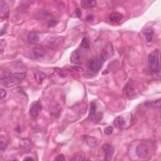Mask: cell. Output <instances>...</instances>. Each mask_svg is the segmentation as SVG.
Wrapping results in <instances>:
<instances>
[{
    "instance_id": "obj_1",
    "label": "cell",
    "mask_w": 161,
    "mask_h": 161,
    "mask_svg": "<svg viewBox=\"0 0 161 161\" xmlns=\"http://www.w3.org/2000/svg\"><path fill=\"white\" fill-rule=\"evenodd\" d=\"M25 76L26 74L25 73H15L1 78V83L5 87L11 88L20 84L23 81Z\"/></svg>"
},
{
    "instance_id": "obj_2",
    "label": "cell",
    "mask_w": 161,
    "mask_h": 161,
    "mask_svg": "<svg viewBox=\"0 0 161 161\" xmlns=\"http://www.w3.org/2000/svg\"><path fill=\"white\" fill-rule=\"evenodd\" d=\"M148 66L149 69L154 73H158L160 72L159 52V50H155L148 56Z\"/></svg>"
},
{
    "instance_id": "obj_3",
    "label": "cell",
    "mask_w": 161,
    "mask_h": 161,
    "mask_svg": "<svg viewBox=\"0 0 161 161\" xmlns=\"http://www.w3.org/2000/svg\"><path fill=\"white\" fill-rule=\"evenodd\" d=\"M103 60L101 58L96 57L92 59L88 62V67L90 70L97 72L100 71L103 64Z\"/></svg>"
},
{
    "instance_id": "obj_4",
    "label": "cell",
    "mask_w": 161,
    "mask_h": 161,
    "mask_svg": "<svg viewBox=\"0 0 161 161\" xmlns=\"http://www.w3.org/2000/svg\"><path fill=\"white\" fill-rule=\"evenodd\" d=\"M114 55V49L112 43H108L105 46L104 49H103L102 54H101V59H103V61H107L108 59L112 57Z\"/></svg>"
},
{
    "instance_id": "obj_5",
    "label": "cell",
    "mask_w": 161,
    "mask_h": 161,
    "mask_svg": "<svg viewBox=\"0 0 161 161\" xmlns=\"http://www.w3.org/2000/svg\"><path fill=\"white\" fill-rule=\"evenodd\" d=\"M42 109V105L39 101H35L31 104L30 107L29 113L33 117H37L39 116Z\"/></svg>"
},
{
    "instance_id": "obj_6",
    "label": "cell",
    "mask_w": 161,
    "mask_h": 161,
    "mask_svg": "<svg viewBox=\"0 0 161 161\" xmlns=\"http://www.w3.org/2000/svg\"><path fill=\"white\" fill-rule=\"evenodd\" d=\"M148 152H149L148 147L144 143L139 144L136 148V154L139 158H145L148 155Z\"/></svg>"
},
{
    "instance_id": "obj_7",
    "label": "cell",
    "mask_w": 161,
    "mask_h": 161,
    "mask_svg": "<svg viewBox=\"0 0 161 161\" xmlns=\"http://www.w3.org/2000/svg\"><path fill=\"white\" fill-rule=\"evenodd\" d=\"M103 150L105 153V159L111 160L114 154V147L108 143H105L103 145Z\"/></svg>"
},
{
    "instance_id": "obj_8",
    "label": "cell",
    "mask_w": 161,
    "mask_h": 161,
    "mask_svg": "<svg viewBox=\"0 0 161 161\" xmlns=\"http://www.w3.org/2000/svg\"><path fill=\"white\" fill-rule=\"evenodd\" d=\"M84 141L87 143V145L91 148H95L99 145L100 141L96 138L90 136L88 135H84L83 136Z\"/></svg>"
},
{
    "instance_id": "obj_9",
    "label": "cell",
    "mask_w": 161,
    "mask_h": 161,
    "mask_svg": "<svg viewBox=\"0 0 161 161\" xmlns=\"http://www.w3.org/2000/svg\"><path fill=\"white\" fill-rule=\"evenodd\" d=\"M70 61L72 63L75 64H79L82 63V56L78 50H75L71 54Z\"/></svg>"
},
{
    "instance_id": "obj_10",
    "label": "cell",
    "mask_w": 161,
    "mask_h": 161,
    "mask_svg": "<svg viewBox=\"0 0 161 161\" xmlns=\"http://www.w3.org/2000/svg\"><path fill=\"white\" fill-rule=\"evenodd\" d=\"M45 51L42 46H37L33 49V54L35 58L39 59L45 56Z\"/></svg>"
},
{
    "instance_id": "obj_11",
    "label": "cell",
    "mask_w": 161,
    "mask_h": 161,
    "mask_svg": "<svg viewBox=\"0 0 161 161\" xmlns=\"http://www.w3.org/2000/svg\"><path fill=\"white\" fill-rule=\"evenodd\" d=\"M60 45V42L57 38L50 37L47 40V46L51 49H56Z\"/></svg>"
},
{
    "instance_id": "obj_12",
    "label": "cell",
    "mask_w": 161,
    "mask_h": 161,
    "mask_svg": "<svg viewBox=\"0 0 161 161\" xmlns=\"http://www.w3.org/2000/svg\"><path fill=\"white\" fill-rule=\"evenodd\" d=\"M103 115L102 113L101 112H96L94 114H92V115H90L88 117V119L91 122L94 123H99L103 119Z\"/></svg>"
},
{
    "instance_id": "obj_13",
    "label": "cell",
    "mask_w": 161,
    "mask_h": 161,
    "mask_svg": "<svg viewBox=\"0 0 161 161\" xmlns=\"http://www.w3.org/2000/svg\"><path fill=\"white\" fill-rule=\"evenodd\" d=\"M125 124V120L122 117H117L113 121V125L116 129H120L124 127Z\"/></svg>"
},
{
    "instance_id": "obj_14",
    "label": "cell",
    "mask_w": 161,
    "mask_h": 161,
    "mask_svg": "<svg viewBox=\"0 0 161 161\" xmlns=\"http://www.w3.org/2000/svg\"><path fill=\"white\" fill-rule=\"evenodd\" d=\"M143 33L145 35L148 42H150L152 41L154 35V32L153 30L150 28H146L143 30Z\"/></svg>"
},
{
    "instance_id": "obj_15",
    "label": "cell",
    "mask_w": 161,
    "mask_h": 161,
    "mask_svg": "<svg viewBox=\"0 0 161 161\" xmlns=\"http://www.w3.org/2000/svg\"><path fill=\"white\" fill-rule=\"evenodd\" d=\"M123 15L119 12H113L109 15V20L112 22H118L123 18Z\"/></svg>"
},
{
    "instance_id": "obj_16",
    "label": "cell",
    "mask_w": 161,
    "mask_h": 161,
    "mask_svg": "<svg viewBox=\"0 0 161 161\" xmlns=\"http://www.w3.org/2000/svg\"><path fill=\"white\" fill-rule=\"evenodd\" d=\"M81 5L84 8L88 9V8H95L97 5V3L94 0H83L81 1Z\"/></svg>"
},
{
    "instance_id": "obj_17",
    "label": "cell",
    "mask_w": 161,
    "mask_h": 161,
    "mask_svg": "<svg viewBox=\"0 0 161 161\" xmlns=\"http://www.w3.org/2000/svg\"><path fill=\"white\" fill-rule=\"evenodd\" d=\"M27 40L32 44H35L39 42V37L35 32H30L27 35Z\"/></svg>"
},
{
    "instance_id": "obj_18",
    "label": "cell",
    "mask_w": 161,
    "mask_h": 161,
    "mask_svg": "<svg viewBox=\"0 0 161 161\" xmlns=\"http://www.w3.org/2000/svg\"><path fill=\"white\" fill-rule=\"evenodd\" d=\"M46 75L42 73V72L38 71L35 74V78L37 80V82L39 84H41L43 82L44 79L45 78Z\"/></svg>"
},
{
    "instance_id": "obj_19",
    "label": "cell",
    "mask_w": 161,
    "mask_h": 161,
    "mask_svg": "<svg viewBox=\"0 0 161 161\" xmlns=\"http://www.w3.org/2000/svg\"><path fill=\"white\" fill-rule=\"evenodd\" d=\"M125 94L126 95V96H129V97L135 95L134 89L132 86H130V85H127L125 87Z\"/></svg>"
},
{
    "instance_id": "obj_20",
    "label": "cell",
    "mask_w": 161,
    "mask_h": 161,
    "mask_svg": "<svg viewBox=\"0 0 161 161\" xmlns=\"http://www.w3.org/2000/svg\"><path fill=\"white\" fill-rule=\"evenodd\" d=\"M0 142H1V145H0V149H1V152L5 151L8 147V143L6 141L5 138H4L3 135H1V139H0Z\"/></svg>"
},
{
    "instance_id": "obj_21",
    "label": "cell",
    "mask_w": 161,
    "mask_h": 161,
    "mask_svg": "<svg viewBox=\"0 0 161 161\" xmlns=\"http://www.w3.org/2000/svg\"><path fill=\"white\" fill-rule=\"evenodd\" d=\"M86 160V156L83 152H80L78 154H76V156L73 159H72V160Z\"/></svg>"
},
{
    "instance_id": "obj_22",
    "label": "cell",
    "mask_w": 161,
    "mask_h": 161,
    "mask_svg": "<svg viewBox=\"0 0 161 161\" xmlns=\"http://www.w3.org/2000/svg\"><path fill=\"white\" fill-rule=\"evenodd\" d=\"M80 45H81V46L84 49H90V43H89V40L86 37L83 38V39L82 40V42H81V44Z\"/></svg>"
},
{
    "instance_id": "obj_23",
    "label": "cell",
    "mask_w": 161,
    "mask_h": 161,
    "mask_svg": "<svg viewBox=\"0 0 161 161\" xmlns=\"http://www.w3.org/2000/svg\"><path fill=\"white\" fill-rule=\"evenodd\" d=\"M97 110V106L95 103L92 102L90 104V115H92L96 112Z\"/></svg>"
},
{
    "instance_id": "obj_24",
    "label": "cell",
    "mask_w": 161,
    "mask_h": 161,
    "mask_svg": "<svg viewBox=\"0 0 161 161\" xmlns=\"http://www.w3.org/2000/svg\"><path fill=\"white\" fill-rule=\"evenodd\" d=\"M113 132V128L111 126H109L105 129V133L107 135H111Z\"/></svg>"
},
{
    "instance_id": "obj_25",
    "label": "cell",
    "mask_w": 161,
    "mask_h": 161,
    "mask_svg": "<svg viewBox=\"0 0 161 161\" xmlns=\"http://www.w3.org/2000/svg\"><path fill=\"white\" fill-rule=\"evenodd\" d=\"M152 107H155L156 108H160V100H157V101H154V102H152Z\"/></svg>"
},
{
    "instance_id": "obj_26",
    "label": "cell",
    "mask_w": 161,
    "mask_h": 161,
    "mask_svg": "<svg viewBox=\"0 0 161 161\" xmlns=\"http://www.w3.org/2000/svg\"><path fill=\"white\" fill-rule=\"evenodd\" d=\"M58 23V21L57 20H49L48 22V26L50 27H54L56 26V25Z\"/></svg>"
},
{
    "instance_id": "obj_27",
    "label": "cell",
    "mask_w": 161,
    "mask_h": 161,
    "mask_svg": "<svg viewBox=\"0 0 161 161\" xmlns=\"http://www.w3.org/2000/svg\"><path fill=\"white\" fill-rule=\"evenodd\" d=\"M6 95H7V93H6V90L1 88V100H3L4 98H5V97L6 96Z\"/></svg>"
},
{
    "instance_id": "obj_28",
    "label": "cell",
    "mask_w": 161,
    "mask_h": 161,
    "mask_svg": "<svg viewBox=\"0 0 161 161\" xmlns=\"http://www.w3.org/2000/svg\"><path fill=\"white\" fill-rule=\"evenodd\" d=\"M66 159L64 157V156L63 154H61V155H59L57 156V157L55 159V160H57V161H63V160H65Z\"/></svg>"
},
{
    "instance_id": "obj_29",
    "label": "cell",
    "mask_w": 161,
    "mask_h": 161,
    "mask_svg": "<svg viewBox=\"0 0 161 161\" xmlns=\"http://www.w3.org/2000/svg\"><path fill=\"white\" fill-rule=\"evenodd\" d=\"M73 15H75L74 17H76V18L80 17V15H81V12H80V11L79 9H78L74 12V13L73 14Z\"/></svg>"
},
{
    "instance_id": "obj_30",
    "label": "cell",
    "mask_w": 161,
    "mask_h": 161,
    "mask_svg": "<svg viewBox=\"0 0 161 161\" xmlns=\"http://www.w3.org/2000/svg\"><path fill=\"white\" fill-rule=\"evenodd\" d=\"M6 27L4 26L3 27L1 28V36H3V34H5L6 33Z\"/></svg>"
},
{
    "instance_id": "obj_31",
    "label": "cell",
    "mask_w": 161,
    "mask_h": 161,
    "mask_svg": "<svg viewBox=\"0 0 161 161\" xmlns=\"http://www.w3.org/2000/svg\"><path fill=\"white\" fill-rule=\"evenodd\" d=\"M93 19H94V16H93V15H89L87 16V20H89V21L93 20Z\"/></svg>"
},
{
    "instance_id": "obj_32",
    "label": "cell",
    "mask_w": 161,
    "mask_h": 161,
    "mask_svg": "<svg viewBox=\"0 0 161 161\" xmlns=\"http://www.w3.org/2000/svg\"><path fill=\"white\" fill-rule=\"evenodd\" d=\"M73 69H75L76 71H83V69L80 67H73Z\"/></svg>"
},
{
    "instance_id": "obj_33",
    "label": "cell",
    "mask_w": 161,
    "mask_h": 161,
    "mask_svg": "<svg viewBox=\"0 0 161 161\" xmlns=\"http://www.w3.org/2000/svg\"><path fill=\"white\" fill-rule=\"evenodd\" d=\"M33 160V159L30 157H25L23 159V160Z\"/></svg>"
}]
</instances>
